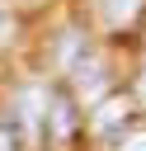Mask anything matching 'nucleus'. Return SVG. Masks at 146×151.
Masks as SVG:
<instances>
[{"label": "nucleus", "mask_w": 146, "mask_h": 151, "mask_svg": "<svg viewBox=\"0 0 146 151\" xmlns=\"http://www.w3.org/2000/svg\"><path fill=\"white\" fill-rule=\"evenodd\" d=\"M47 132L52 137H71L75 132V104L66 90H52L47 94Z\"/></svg>", "instance_id": "obj_1"}, {"label": "nucleus", "mask_w": 146, "mask_h": 151, "mask_svg": "<svg viewBox=\"0 0 146 151\" xmlns=\"http://www.w3.org/2000/svg\"><path fill=\"white\" fill-rule=\"evenodd\" d=\"M127 118H132V99H127V94H113V99L99 104V113H94V132H113V127H122Z\"/></svg>", "instance_id": "obj_2"}, {"label": "nucleus", "mask_w": 146, "mask_h": 151, "mask_svg": "<svg viewBox=\"0 0 146 151\" xmlns=\"http://www.w3.org/2000/svg\"><path fill=\"white\" fill-rule=\"evenodd\" d=\"M71 71H75V85H80V90H94V94H99V90L108 85V80H104V61H89V57H80Z\"/></svg>", "instance_id": "obj_3"}, {"label": "nucleus", "mask_w": 146, "mask_h": 151, "mask_svg": "<svg viewBox=\"0 0 146 151\" xmlns=\"http://www.w3.org/2000/svg\"><path fill=\"white\" fill-rule=\"evenodd\" d=\"M141 9V0H104V19L108 24H122V19H132Z\"/></svg>", "instance_id": "obj_4"}, {"label": "nucleus", "mask_w": 146, "mask_h": 151, "mask_svg": "<svg viewBox=\"0 0 146 151\" xmlns=\"http://www.w3.org/2000/svg\"><path fill=\"white\" fill-rule=\"evenodd\" d=\"M118 151H146V127H132V132H122Z\"/></svg>", "instance_id": "obj_5"}, {"label": "nucleus", "mask_w": 146, "mask_h": 151, "mask_svg": "<svg viewBox=\"0 0 146 151\" xmlns=\"http://www.w3.org/2000/svg\"><path fill=\"white\" fill-rule=\"evenodd\" d=\"M9 33H14V14H9V9H5V0H0V42H5Z\"/></svg>", "instance_id": "obj_6"}, {"label": "nucleus", "mask_w": 146, "mask_h": 151, "mask_svg": "<svg viewBox=\"0 0 146 151\" xmlns=\"http://www.w3.org/2000/svg\"><path fill=\"white\" fill-rule=\"evenodd\" d=\"M141 90H146V80H141Z\"/></svg>", "instance_id": "obj_7"}]
</instances>
